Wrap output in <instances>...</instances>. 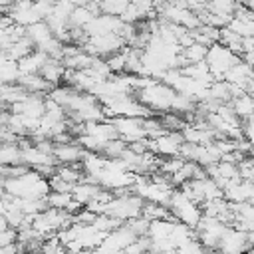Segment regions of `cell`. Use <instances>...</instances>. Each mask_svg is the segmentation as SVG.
I'll return each mask as SVG.
<instances>
[{
    "label": "cell",
    "mask_w": 254,
    "mask_h": 254,
    "mask_svg": "<svg viewBox=\"0 0 254 254\" xmlns=\"http://www.w3.org/2000/svg\"><path fill=\"white\" fill-rule=\"evenodd\" d=\"M22 77L20 71V64L8 58H0V81L2 85H18Z\"/></svg>",
    "instance_id": "obj_20"
},
{
    "label": "cell",
    "mask_w": 254,
    "mask_h": 254,
    "mask_svg": "<svg viewBox=\"0 0 254 254\" xmlns=\"http://www.w3.org/2000/svg\"><path fill=\"white\" fill-rule=\"evenodd\" d=\"M165 254H181V252H179V250L175 248V250H169V252H165Z\"/></svg>",
    "instance_id": "obj_43"
},
{
    "label": "cell",
    "mask_w": 254,
    "mask_h": 254,
    "mask_svg": "<svg viewBox=\"0 0 254 254\" xmlns=\"http://www.w3.org/2000/svg\"><path fill=\"white\" fill-rule=\"evenodd\" d=\"M48 60H50V56H46V54L40 52V50H34L30 56H26L24 60L18 62V64H20V71H22V75H34V73H40L42 67L48 64Z\"/></svg>",
    "instance_id": "obj_16"
},
{
    "label": "cell",
    "mask_w": 254,
    "mask_h": 254,
    "mask_svg": "<svg viewBox=\"0 0 254 254\" xmlns=\"http://www.w3.org/2000/svg\"><path fill=\"white\" fill-rule=\"evenodd\" d=\"M129 4H131V2H127V0H107V2H99V10H101V14H105V16L121 18V16L127 12Z\"/></svg>",
    "instance_id": "obj_30"
},
{
    "label": "cell",
    "mask_w": 254,
    "mask_h": 254,
    "mask_svg": "<svg viewBox=\"0 0 254 254\" xmlns=\"http://www.w3.org/2000/svg\"><path fill=\"white\" fill-rule=\"evenodd\" d=\"M26 38H28V40L36 46V50H38V48H42L46 42H50V40L54 38V32H52V28H50L48 22H38V24L26 28Z\"/></svg>",
    "instance_id": "obj_19"
},
{
    "label": "cell",
    "mask_w": 254,
    "mask_h": 254,
    "mask_svg": "<svg viewBox=\"0 0 254 254\" xmlns=\"http://www.w3.org/2000/svg\"><path fill=\"white\" fill-rule=\"evenodd\" d=\"M230 105H232V109H234L236 117H238V119H242V121H246L248 117H252V115H254V97H252V95H248V93H244V95H240V97L232 99V101H230Z\"/></svg>",
    "instance_id": "obj_25"
},
{
    "label": "cell",
    "mask_w": 254,
    "mask_h": 254,
    "mask_svg": "<svg viewBox=\"0 0 254 254\" xmlns=\"http://www.w3.org/2000/svg\"><path fill=\"white\" fill-rule=\"evenodd\" d=\"M95 18V14L89 10V6L85 2L77 4L71 18H69V28H79V30H85V26Z\"/></svg>",
    "instance_id": "obj_26"
},
{
    "label": "cell",
    "mask_w": 254,
    "mask_h": 254,
    "mask_svg": "<svg viewBox=\"0 0 254 254\" xmlns=\"http://www.w3.org/2000/svg\"><path fill=\"white\" fill-rule=\"evenodd\" d=\"M20 87H24L28 93L32 95H48L54 87L40 75V73H34V75H22L20 81H18Z\"/></svg>",
    "instance_id": "obj_17"
},
{
    "label": "cell",
    "mask_w": 254,
    "mask_h": 254,
    "mask_svg": "<svg viewBox=\"0 0 254 254\" xmlns=\"http://www.w3.org/2000/svg\"><path fill=\"white\" fill-rule=\"evenodd\" d=\"M238 4L228 2V0H216V2H206V12L214 16H230L234 18Z\"/></svg>",
    "instance_id": "obj_29"
},
{
    "label": "cell",
    "mask_w": 254,
    "mask_h": 254,
    "mask_svg": "<svg viewBox=\"0 0 254 254\" xmlns=\"http://www.w3.org/2000/svg\"><path fill=\"white\" fill-rule=\"evenodd\" d=\"M175 97H177V91L163 81H155L153 85L137 91V99L153 113H171Z\"/></svg>",
    "instance_id": "obj_2"
},
{
    "label": "cell",
    "mask_w": 254,
    "mask_h": 254,
    "mask_svg": "<svg viewBox=\"0 0 254 254\" xmlns=\"http://www.w3.org/2000/svg\"><path fill=\"white\" fill-rule=\"evenodd\" d=\"M24 254H44L42 250H32V252H24Z\"/></svg>",
    "instance_id": "obj_42"
},
{
    "label": "cell",
    "mask_w": 254,
    "mask_h": 254,
    "mask_svg": "<svg viewBox=\"0 0 254 254\" xmlns=\"http://www.w3.org/2000/svg\"><path fill=\"white\" fill-rule=\"evenodd\" d=\"M93 226H95L99 232L109 234V232L117 230L119 226H123V222L117 220V218H113V216H109V214H97L95 220H93Z\"/></svg>",
    "instance_id": "obj_33"
},
{
    "label": "cell",
    "mask_w": 254,
    "mask_h": 254,
    "mask_svg": "<svg viewBox=\"0 0 254 254\" xmlns=\"http://www.w3.org/2000/svg\"><path fill=\"white\" fill-rule=\"evenodd\" d=\"M192 240H196V232H194L190 226H187V224L175 220V226H173V232H171V242H173V246L179 250V248L187 246V244L192 242Z\"/></svg>",
    "instance_id": "obj_23"
},
{
    "label": "cell",
    "mask_w": 254,
    "mask_h": 254,
    "mask_svg": "<svg viewBox=\"0 0 254 254\" xmlns=\"http://www.w3.org/2000/svg\"><path fill=\"white\" fill-rule=\"evenodd\" d=\"M54 254H69V252H67V248H64V246H62V248H60L58 252H54Z\"/></svg>",
    "instance_id": "obj_41"
},
{
    "label": "cell",
    "mask_w": 254,
    "mask_h": 254,
    "mask_svg": "<svg viewBox=\"0 0 254 254\" xmlns=\"http://www.w3.org/2000/svg\"><path fill=\"white\" fill-rule=\"evenodd\" d=\"M228 224H224L218 218H210V216H202V220L198 222V226L194 228L196 232V240L206 248V250H218V244L226 232Z\"/></svg>",
    "instance_id": "obj_7"
},
{
    "label": "cell",
    "mask_w": 254,
    "mask_h": 254,
    "mask_svg": "<svg viewBox=\"0 0 254 254\" xmlns=\"http://www.w3.org/2000/svg\"><path fill=\"white\" fill-rule=\"evenodd\" d=\"M248 250H252L248 234L242 230H236L234 226H228L218 244V252L220 254H246Z\"/></svg>",
    "instance_id": "obj_11"
},
{
    "label": "cell",
    "mask_w": 254,
    "mask_h": 254,
    "mask_svg": "<svg viewBox=\"0 0 254 254\" xmlns=\"http://www.w3.org/2000/svg\"><path fill=\"white\" fill-rule=\"evenodd\" d=\"M185 159H181V157H171V159H165V161H161V165H159V173L161 175H165V177H173V175H177L183 167H185Z\"/></svg>",
    "instance_id": "obj_34"
},
{
    "label": "cell",
    "mask_w": 254,
    "mask_h": 254,
    "mask_svg": "<svg viewBox=\"0 0 254 254\" xmlns=\"http://www.w3.org/2000/svg\"><path fill=\"white\" fill-rule=\"evenodd\" d=\"M99 190H101L99 185L89 183V181H83V183H79V185L73 187V192L71 194H73V200H77L81 206H87L89 202L95 200V196L99 194Z\"/></svg>",
    "instance_id": "obj_21"
},
{
    "label": "cell",
    "mask_w": 254,
    "mask_h": 254,
    "mask_svg": "<svg viewBox=\"0 0 254 254\" xmlns=\"http://www.w3.org/2000/svg\"><path fill=\"white\" fill-rule=\"evenodd\" d=\"M0 163H2V167L22 165V147H20V143L2 145V149H0Z\"/></svg>",
    "instance_id": "obj_27"
},
{
    "label": "cell",
    "mask_w": 254,
    "mask_h": 254,
    "mask_svg": "<svg viewBox=\"0 0 254 254\" xmlns=\"http://www.w3.org/2000/svg\"><path fill=\"white\" fill-rule=\"evenodd\" d=\"M65 65H64V62L62 60H48V64L42 67V71H40V75L52 85V87H58V83L65 77Z\"/></svg>",
    "instance_id": "obj_18"
},
{
    "label": "cell",
    "mask_w": 254,
    "mask_h": 254,
    "mask_svg": "<svg viewBox=\"0 0 254 254\" xmlns=\"http://www.w3.org/2000/svg\"><path fill=\"white\" fill-rule=\"evenodd\" d=\"M107 64H109V69H111L113 75L125 73V69H127V50H123V52L107 58Z\"/></svg>",
    "instance_id": "obj_35"
},
{
    "label": "cell",
    "mask_w": 254,
    "mask_h": 254,
    "mask_svg": "<svg viewBox=\"0 0 254 254\" xmlns=\"http://www.w3.org/2000/svg\"><path fill=\"white\" fill-rule=\"evenodd\" d=\"M141 216L147 218L149 222H153V220H175L169 206H161V204H155V202H145Z\"/></svg>",
    "instance_id": "obj_28"
},
{
    "label": "cell",
    "mask_w": 254,
    "mask_h": 254,
    "mask_svg": "<svg viewBox=\"0 0 254 254\" xmlns=\"http://www.w3.org/2000/svg\"><path fill=\"white\" fill-rule=\"evenodd\" d=\"M185 145V139L181 135V131H169L167 135L151 141L149 139V151L155 153L157 157H179L181 149Z\"/></svg>",
    "instance_id": "obj_9"
},
{
    "label": "cell",
    "mask_w": 254,
    "mask_h": 254,
    "mask_svg": "<svg viewBox=\"0 0 254 254\" xmlns=\"http://www.w3.org/2000/svg\"><path fill=\"white\" fill-rule=\"evenodd\" d=\"M83 157H85V149L75 141L60 143L54 147V159L58 161V165H79Z\"/></svg>",
    "instance_id": "obj_14"
},
{
    "label": "cell",
    "mask_w": 254,
    "mask_h": 254,
    "mask_svg": "<svg viewBox=\"0 0 254 254\" xmlns=\"http://www.w3.org/2000/svg\"><path fill=\"white\" fill-rule=\"evenodd\" d=\"M143 206H145V200L133 192H125V194H119L115 196L109 204H107V214L121 220L123 224H127L129 220H135L143 214Z\"/></svg>",
    "instance_id": "obj_4"
},
{
    "label": "cell",
    "mask_w": 254,
    "mask_h": 254,
    "mask_svg": "<svg viewBox=\"0 0 254 254\" xmlns=\"http://www.w3.org/2000/svg\"><path fill=\"white\" fill-rule=\"evenodd\" d=\"M127 226L141 238V236H147V232H149V226H151V222L147 220V218H143V216H139V218H135V220H129L127 222Z\"/></svg>",
    "instance_id": "obj_37"
},
{
    "label": "cell",
    "mask_w": 254,
    "mask_h": 254,
    "mask_svg": "<svg viewBox=\"0 0 254 254\" xmlns=\"http://www.w3.org/2000/svg\"><path fill=\"white\" fill-rule=\"evenodd\" d=\"M206 54H208V48L202 46V44H192L190 48H185L183 50V58L189 64H200V62H206ZM185 65V67H187Z\"/></svg>",
    "instance_id": "obj_31"
},
{
    "label": "cell",
    "mask_w": 254,
    "mask_h": 254,
    "mask_svg": "<svg viewBox=\"0 0 254 254\" xmlns=\"http://www.w3.org/2000/svg\"><path fill=\"white\" fill-rule=\"evenodd\" d=\"M18 242V230L16 228H6L0 232V246L6 248V246H12Z\"/></svg>",
    "instance_id": "obj_38"
},
{
    "label": "cell",
    "mask_w": 254,
    "mask_h": 254,
    "mask_svg": "<svg viewBox=\"0 0 254 254\" xmlns=\"http://www.w3.org/2000/svg\"><path fill=\"white\" fill-rule=\"evenodd\" d=\"M119 139H123L127 145H133L137 141L147 139V131H145V119L139 117H117L111 119Z\"/></svg>",
    "instance_id": "obj_8"
},
{
    "label": "cell",
    "mask_w": 254,
    "mask_h": 254,
    "mask_svg": "<svg viewBox=\"0 0 254 254\" xmlns=\"http://www.w3.org/2000/svg\"><path fill=\"white\" fill-rule=\"evenodd\" d=\"M48 181H50V189H52V192H73V187H75V185L65 183V181L60 179L58 175H52Z\"/></svg>",
    "instance_id": "obj_36"
},
{
    "label": "cell",
    "mask_w": 254,
    "mask_h": 254,
    "mask_svg": "<svg viewBox=\"0 0 254 254\" xmlns=\"http://www.w3.org/2000/svg\"><path fill=\"white\" fill-rule=\"evenodd\" d=\"M240 62V56H236L234 52H230L226 46H222L220 42L218 44H212L208 48V54H206V64L210 67V73L214 75V81H222L224 75L232 69L234 64Z\"/></svg>",
    "instance_id": "obj_5"
},
{
    "label": "cell",
    "mask_w": 254,
    "mask_h": 254,
    "mask_svg": "<svg viewBox=\"0 0 254 254\" xmlns=\"http://www.w3.org/2000/svg\"><path fill=\"white\" fill-rule=\"evenodd\" d=\"M173 226H175V220H153V222H151V226H149L147 238H149L151 242L167 240V238H171Z\"/></svg>",
    "instance_id": "obj_24"
},
{
    "label": "cell",
    "mask_w": 254,
    "mask_h": 254,
    "mask_svg": "<svg viewBox=\"0 0 254 254\" xmlns=\"http://www.w3.org/2000/svg\"><path fill=\"white\" fill-rule=\"evenodd\" d=\"M12 113L16 115H26V117H34V119H42L46 115V95H28V99H24L22 103H16L10 107Z\"/></svg>",
    "instance_id": "obj_13"
},
{
    "label": "cell",
    "mask_w": 254,
    "mask_h": 254,
    "mask_svg": "<svg viewBox=\"0 0 254 254\" xmlns=\"http://www.w3.org/2000/svg\"><path fill=\"white\" fill-rule=\"evenodd\" d=\"M169 210H171V214H173L175 220H179V222L190 226L192 230L198 226V222H200L202 216H204L200 204L192 202L181 189H175L173 198H171V204H169Z\"/></svg>",
    "instance_id": "obj_3"
},
{
    "label": "cell",
    "mask_w": 254,
    "mask_h": 254,
    "mask_svg": "<svg viewBox=\"0 0 254 254\" xmlns=\"http://www.w3.org/2000/svg\"><path fill=\"white\" fill-rule=\"evenodd\" d=\"M34 50H36V46H34L28 38H22V40L14 42L8 50H2V56H0V58H8V60H14V62H20V60H24L26 56H30Z\"/></svg>",
    "instance_id": "obj_22"
},
{
    "label": "cell",
    "mask_w": 254,
    "mask_h": 254,
    "mask_svg": "<svg viewBox=\"0 0 254 254\" xmlns=\"http://www.w3.org/2000/svg\"><path fill=\"white\" fill-rule=\"evenodd\" d=\"M2 189L4 192L12 194L14 198H22V200L48 198V194L52 192L50 181L38 171H30L18 179H2Z\"/></svg>",
    "instance_id": "obj_1"
},
{
    "label": "cell",
    "mask_w": 254,
    "mask_h": 254,
    "mask_svg": "<svg viewBox=\"0 0 254 254\" xmlns=\"http://www.w3.org/2000/svg\"><path fill=\"white\" fill-rule=\"evenodd\" d=\"M179 252L181 254H208V250L198 242V240H192V242H189L187 246H183V248H179Z\"/></svg>",
    "instance_id": "obj_39"
},
{
    "label": "cell",
    "mask_w": 254,
    "mask_h": 254,
    "mask_svg": "<svg viewBox=\"0 0 254 254\" xmlns=\"http://www.w3.org/2000/svg\"><path fill=\"white\" fill-rule=\"evenodd\" d=\"M48 208H56V210H65L71 206L73 202V194L71 192H50L48 194Z\"/></svg>",
    "instance_id": "obj_32"
},
{
    "label": "cell",
    "mask_w": 254,
    "mask_h": 254,
    "mask_svg": "<svg viewBox=\"0 0 254 254\" xmlns=\"http://www.w3.org/2000/svg\"><path fill=\"white\" fill-rule=\"evenodd\" d=\"M252 77H254V67L240 60V62L234 64L232 69L224 75V81L234 83V85H240V87H246V83H248ZM244 91H246V89H244Z\"/></svg>",
    "instance_id": "obj_15"
},
{
    "label": "cell",
    "mask_w": 254,
    "mask_h": 254,
    "mask_svg": "<svg viewBox=\"0 0 254 254\" xmlns=\"http://www.w3.org/2000/svg\"><path fill=\"white\" fill-rule=\"evenodd\" d=\"M105 109V117L117 119V117H139V119H149L153 111H149L139 99L125 95V97H117L109 103L103 105Z\"/></svg>",
    "instance_id": "obj_6"
},
{
    "label": "cell",
    "mask_w": 254,
    "mask_h": 254,
    "mask_svg": "<svg viewBox=\"0 0 254 254\" xmlns=\"http://www.w3.org/2000/svg\"><path fill=\"white\" fill-rule=\"evenodd\" d=\"M137 238H139V236H137L127 224H123V226H119L117 230L109 232L99 248L105 250L107 254H119V252H125Z\"/></svg>",
    "instance_id": "obj_10"
},
{
    "label": "cell",
    "mask_w": 254,
    "mask_h": 254,
    "mask_svg": "<svg viewBox=\"0 0 254 254\" xmlns=\"http://www.w3.org/2000/svg\"><path fill=\"white\" fill-rule=\"evenodd\" d=\"M125 22L121 18H115V16H105V14H99L95 16L87 26H85V36L87 38H95V36H107V34H121Z\"/></svg>",
    "instance_id": "obj_12"
},
{
    "label": "cell",
    "mask_w": 254,
    "mask_h": 254,
    "mask_svg": "<svg viewBox=\"0 0 254 254\" xmlns=\"http://www.w3.org/2000/svg\"><path fill=\"white\" fill-rule=\"evenodd\" d=\"M244 139L250 143V147H252V151H254V127L244 125Z\"/></svg>",
    "instance_id": "obj_40"
}]
</instances>
